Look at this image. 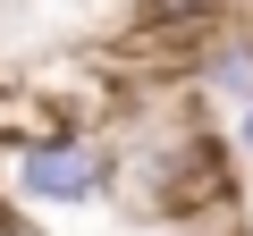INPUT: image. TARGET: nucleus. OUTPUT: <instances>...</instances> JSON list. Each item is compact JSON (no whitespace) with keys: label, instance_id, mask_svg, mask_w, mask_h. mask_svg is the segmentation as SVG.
Returning a JSON list of instances; mask_svg holds the SVG:
<instances>
[{"label":"nucleus","instance_id":"nucleus-1","mask_svg":"<svg viewBox=\"0 0 253 236\" xmlns=\"http://www.w3.org/2000/svg\"><path fill=\"white\" fill-rule=\"evenodd\" d=\"M9 186L26 202H51V211H76V202H101L118 186V160L93 144V135H59V144H9Z\"/></svg>","mask_w":253,"mask_h":236},{"label":"nucleus","instance_id":"nucleus-5","mask_svg":"<svg viewBox=\"0 0 253 236\" xmlns=\"http://www.w3.org/2000/svg\"><path fill=\"white\" fill-rule=\"evenodd\" d=\"M236 144H245V152H253V101H245V110H236Z\"/></svg>","mask_w":253,"mask_h":236},{"label":"nucleus","instance_id":"nucleus-2","mask_svg":"<svg viewBox=\"0 0 253 236\" xmlns=\"http://www.w3.org/2000/svg\"><path fill=\"white\" fill-rule=\"evenodd\" d=\"M144 194H152V211H161V219H203V211L236 202L228 144H219L211 127H194V135L161 144V152H152V177H144Z\"/></svg>","mask_w":253,"mask_h":236},{"label":"nucleus","instance_id":"nucleus-4","mask_svg":"<svg viewBox=\"0 0 253 236\" xmlns=\"http://www.w3.org/2000/svg\"><path fill=\"white\" fill-rule=\"evenodd\" d=\"M228 17V0H135V34L152 26H219Z\"/></svg>","mask_w":253,"mask_h":236},{"label":"nucleus","instance_id":"nucleus-3","mask_svg":"<svg viewBox=\"0 0 253 236\" xmlns=\"http://www.w3.org/2000/svg\"><path fill=\"white\" fill-rule=\"evenodd\" d=\"M194 93L219 101V110H245V101H253V34L211 26V42L194 51Z\"/></svg>","mask_w":253,"mask_h":236}]
</instances>
